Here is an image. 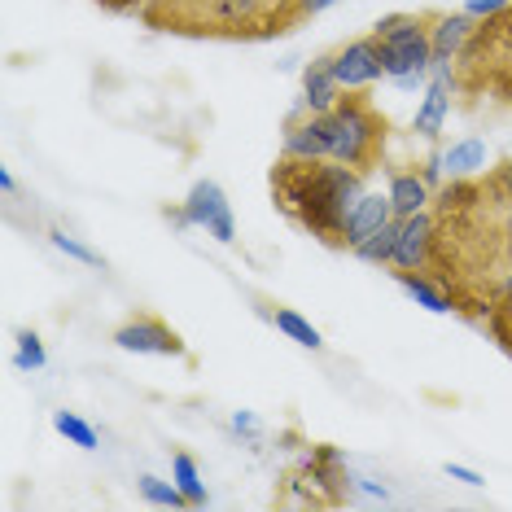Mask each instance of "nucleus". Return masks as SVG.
Segmentation results:
<instances>
[{
  "instance_id": "nucleus-1",
  "label": "nucleus",
  "mask_w": 512,
  "mask_h": 512,
  "mask_svg": "<svg viewBox=\"0 0 512 512\" xmlns=\"http://www.w3.org/2000/svg\"><path fill=\"white\" fill-rule=\"evenodd\" d=\"M364 171L346 167H324V158L302 162V158H281V167H272V197L276 206L298 219L311 237L342 246V224L355 211V202L364 197Z\"/></svg>"
},
{
  "instance_id": "nucleus-2",
  "label": "nucleus",
  "mask_w": 512,
  "mask_h": 512,
  "mask_svg": "<svg viewBox=\"0 0 512 512\" xmlns=\"http://www.w3.org/2000/svg\"><path fill=\"white\" fill-rule=\"evenodd\" d=\"M324 119H329V158L355 171H372L386 145V119L364 97H342Z\"/></svg>"
},
{
  "instance_id": "nucleus-3",
  "label": "nucleus",
  "mask_w": 512,
  "mask_h": 512,
  "mask_svg": "<svg viewBox=\"0 0 512 512\" xmlns=\"http://www.w3.org/2000/svg\"><path fill=\"white\" fill-rule=\"evenodd\" d=\"M429 22L434 14H386L372 27V40L381 44L386 79L399 75H429L434 71V44H429Z\"/></svg>"
},
{
  "instance_id": "nucleus-4",
  "label": "nucleus",
  "mask_w": 512,
  "mask_h": 512,
  "mask_svg": "<svg viewBox=\"0 0 512 512\" xmlns=\"http://www.w3.org/2000/svg\"><path fill=\"white\" fill-rule=\"evenodd\" d=\"M171 224L176 228H202L206 237L224 241V246H232V237H237V224H232V206L224 189H219L215 180H197L189 197H184V206L176 215H171Z\"/></svg>"
},
{
  "instance_id": "nucleus-5",
  "label": "nucleus",
  "mask_w": 512,
  "mask_h": 512,
  "mask_svg": "<svg viewBox=\"0 0 512 512\" xmlns=\"http://www.w3.org/2000/svg\"><path fill=\"white\" fill-rule=\"evenodd\" d=\"M434 241H438L434 215H429V211L407 215L399 224V241H394L390 267H394V272H425L429 259H434Z\"/></svg>"
},
{
  "instance_id": "nucleus-6",
  "label": "nucleus",
  "mask_w": 512,
  "mask_h": 512,
  "mask_svg": "<svg viewBox=\"0 0 512 512\" xmlns=\"http://www.w3.org/2000/svg\"><path fill=\"white\" fill-rule=\"evenodd\" d=\"M333 75L342 88H368L386 75V62H381V44L364 36V40H351L333 53Z\"/></svg>"
},
{
  "instance_id": "nucleus-7",
  "label": "nucleus",
  "mask_w": 512,
  "mask_h": 512,
  "mask_svg": "<svg viewBox=\"0 0 512 512\" xmlns=\"http://www.w3.org/2000/svg\"><path fill=\"white\" fill-rule=\"evenodd\" d=\"M451 88H456L451 62H434V71H429V84H425V92H421V106H416V119H412V132H421L425 141H438L442 123H447Z\"/></svg>"
},
{
  "instance_id": "nucleus-8",
  "label": "nucleus",
  "mask_w": 512,
  "mask_h": 512,
  "mask_svg": "<svg viewBox=\"0 0 512 512\" xmlns=\"http://www.w3.org/2000/svg\"><path fill=\"white\" fill-rule=\"evenodd\" d=\"M114 346H119V351H132V355H184L180 333L167 329V324L154 320V316L119 324V329H114Z\"/></svg>"
},
{
  "instance_id": "nucleus-9",
  "label": "nucleus",
  "mask_w": 512,
  "mask_h": 512,
  "mask_svg": "<svg viewBox=\"0 0 512 512\" xmlns=\"http://www.w3.org/2000/svg\"><path fill=\"white\" fill-rule=\"evenodd\" d=\"M394 219V206H390V193L381 197V193H364L355 202V211L346 215V224H342V246L346 250H355V246H364V241L372 237V232H381Z\"/></svg>"
},
{
  "instance_id": "nucleus-10",
  "label": "nucleus",
  "mask_w": 512,
  "mask_h": 512,
  "mask_svg": "<svg viewBox=\"0 0 512 512\" xmlns=\"http://www.w3.org/2000/svg\"><path fill=\"white\" fill-rule=\"evenodd\" d=\"M285 158H302V162H316V158H329V119L324 114H311L307 119H289L285 127Z\"/></svg>"
},
{
  "instance_id": "nucleus-11",
  "label": "nucleus",
  "mask_w": 512,
  "mask_h": 512,
  "mask_svg": "<svg viewBox=\"0 0 512 512\" xmlns=\"http://www.w3.org/2000/svg\"><path fill=\"white\" fill-rule=\"evenodd\" d=\"M302 101H307L311 114H329L342 101V84L333 75V53L302 66Z\"/></svg>"
},
{
  "instance_id": "nucleus-12",
  "label": "nucleus",
  "mask_w": 512,
  "mask_h": 512,
  "mask_svg": "<svg viewBox=\"0 0 512 512\" xmlns=\"http://www.w3.org/2000/svg\"><path fill=\"white\" fill-rule=\"evenodd\" d=\"M477 31V18H469L460 9V14H434L429 22V44H434V62H451V57L464 53V44L473 40Z\"/></svg>"
},
{
  "instance_id": "nucleus-13",
  "label": "nucleus",
  "mask_w": 512,
  "mask_h": 512,
  "mask_svg": "<svg viewBox=\"0 0 512 512\" xmlns=\"http://www.w3.org/2000/svg\"><path fill=\"white\" fill-rule=\"evenodd\" d=\"M390 206H394V215L407 219V215H416V211H425L429 206V184L416 176V171H399V176H390Z\"/></svg>"
},
{
  "instance_id": "nucleus-14",
  "label": "nucleus",
  "mask_w": 512,
  "mask_h": 512,
  "mask_svg": "<svg viewBox=\"0 0 512 512\" xmlns=\"http://www.w3.org/2000/svg\"><path fill=\"white\" fill-rule=\"evenodd\" d=\"M394 276H399L403 294H407V298H416L425 311H434V316H447V311H456V298H451L447 289H438L425 272H394Z\"/></svg>"
},
{
  "instance_id": "nucleus-15",
  "label": "nucleus",
  "mask_w": 512,
  "mask_h": 512,
  "mask_svg": "<svg viewBox=\"0 0 512 512\" xmlns=\"http://www.w3.org/2000/svg\"><path fill=\"white\" fill-rule=\"evenodd\" d=\"M442 167H447L451 180H464V176H477V171L486 167V141H477V136H464L451 149H442Z\"/></svg>"
},
{
  "instance_id": "nucleus-16",
  "label": "nucleus",
  "mask_w": 512,
  "mask_h": 512,
  "mask_svg": "<svg viewBox=\"0 0 512 512\" xmlns=\"http://www.w3.org/2000/svg\"><path fill=\"white\" fill-rule=\"evenodd\" d=\"M263 0H206V18L215 27H250L259 18Z\"/></svg>"
},
{
  "instance_id": "nucleus-17",
  "label": "nucleus",
  "mask_w": 512,
  "mask_h": 512,
  "mask_svg": "<svg viewBox=\"0 0 512 512\" xmlns=\"http://www.w3.org/2000/svg\"><path fill=\"white\" fill-rule=\"evenodd\" d=\"M53 429H57V434H62L66 442H75L79 451H97V447H101V434H97V429H92L79 412H66V407H62V412H53Z\"/></svg>"
},
{
  "instance_id": "nucleus-18",
  "label": "nucleus",
  "mask_w": 512,
  "mask_h": 512,
  "mask_svg": "<svg viewBox=\"0 0 512 512\" xmlns=\"http://www.w3.org/2000/svg\"><path fill=\"white\" fill-rule=\"evenodd\" d=\"M272 324H276V329H281V333L289 337V342L307 346V351H320V346H324V337H320V329H316V324H311V320H302L298 311H289V307H281V311H276V316H272Z\"/></svg>"
},
{
  "instance_id": "nucleus-19",
  "label": "nucleus",
  "mask_w": 512,
  "mask_h": 512,
  "mask_svg": "<svg viewBox=\"0 0 512 512\" xmlns=\"http://www.w3.org/2000/svg\"><path fill=\"white\" fill-rule=\"evenodd\" d=\"M399 224H403V219L394 215L381 232H372L364 246H355V259H364V263H390L394 259V241H399Z\"/></svg>"
},
{
  "instance_id": "nucleus-20",
  "label": "nucleus",
  "mask_w": 512,
  "mask_h": 512,
  "mask_svg": "<svg viewBox=\"0 0 512 512\" xmlns=\"http://www.w3.org/2000/svg\"><path fill=\"white\" fill-rule=\"evenodd\" d=\"M171 477H176V486L184 495H189V504L193 508H206V486H202V473H197V460L193 456H180L171 460Z\"/></svg>"
},
{
  "instance_id": "nucleus-21",
  "label": "nucleus",
  "mask_w": 512,
  "mask_h": 512,
  "mask_svg": "<svg viewBox=\"0 0 512 512\" xmlns=\"http://www.w3.org/2000/svg\"><path fill=\"white\" fill-rule=\"evenodd\" d=\"M141 495H145V504H154V508H193L189 495H184L176 482H162L154 473L141 477Z\"/></svg>"
},
{
  "instance_id": "nucleus-22",
  "label": "nucleus",
  "mask_w": 512,
  "mask_h": 512,
  "mask_svg": "<svg viewBox=\"0 0 512 512\" xmlns=\"http://www.w3.org/2000/svg\"><path fill=\"white\" fill-rule=\"evenodd\" d=\"M44 364H49V355H44L40 333L22 329V333H18V351H14V368H18V372H40Z\"/></svg>"
},
{
  "instance_id": "nucleus-23",
  "label": "nucleus",
  "mask_w": 512,
  "mask_h": 512,
  "mask_svg": "<svg viewBox=\"0 0 512 512\" xmlns=\"http://www.w3.org/2000/svg\"><path fill=\"white\" fill-rule=\"evenodd\" d=\"M49 241H53V250H62V254H66V259H75V263H88V267H101V254H97V250H88L84 241H75L71 232L53 228V232H49Z\"/></svg>"
},
{
  "instance_id": "nucleus-24",
  "label": "nucleus",
  "mask_w": 512,
  "mask_h": 512,
  "mask_svg": "<svg viewBox=\"0 0 512 512\" xmlns=\"http://www.w3.org/2000/svg\"><path fill=\"white\" fill-rule=\"evenodd\" d=\"M508 5H512V0H469V5H464V14H469V18H495V14H504Z\"/></svg>"
},
{
  "instance_id": "nucleus-25",
  "label": "nucleus",
  "mask_w": 512,
  "mask_h": 512,
  "mask_svg": "<svg viewBox=\"0 0 512 512\" xmlns=\"http://www.w3.org/2000/svg\"><path fill=\"white\" fill-rule=\"evenodd\" d=\"M491 193L499 197V202H508V206H512V162H504V167L495 171V180H491Z\"/></svg>"
},
{
  "instance_id": "nucleus-26",
  "label": "nucleus",
  "mask_w": 512,
  "mask_h": 512,
  "mask_svg": "<svg viewBox=\"0 0 512 512\" xmlns=\"http://www.w3.org/2000/svg\"><path fill=\"white\" fill-rule=\"evenodd\" d=\"M232 429L246 434V438H263V425H259V416L254 412H232Z\"/></svg>"
},
{
  "instance_id": "nucleus-27",
  "label": "nucleus",
  "mask_w": 512,
  "mask_h": 512,
  "mask_svg": "<svg viewBox=\"0 0 512 512\" xmlns=\"http://www.w3.org/2000/svg\"><path fill=\"white\" fill-rule=\"evenodd\" d=\"M442 176H447V167H442V154H429V158H425V167H421V180L429 184V189H438Z\"/></svg>"
},
{
  "instance_id": "nucleus-28",
  "label": "nucleus",
  "mask_w": 512,
  "mask_h": 512,
  "mask_svg": "<svg viewBox=\"0 0 512 512\" xmlns=\"http://www.w3.org/2000/svg\"><path fill=\"white\" fill-rule=\"evenodd\" d=\"M451 477V482H464V486H482V473H473V469H464V464H447V469H442Z\"/></svg>"
},
{
  "instance_id": "nucleus-29",
  "label": "nucleus",
  "mask_w": 512,
  "mask_h": 512,
  "mask_svg": "<svg viewBox=\"0 0 512 512\" xmlns=\"http://www.w3.org/2000/svg\"><path fill=\"white\" fill-rule=\"evenodd\" d=\"M394 88H403V92H425V75L416 71V75H399V79H390Z\"/></svg>"
},
{
  "instance_id": "nucleus-30",
  "label": "nucleus",
  "mask_w": 512,
  "mask_h": 512,
  "mask_svg": "<svg viewBox=\"0 0 512 512\" xmlns=\"http://www.w3.org/2000/svg\"><path fill=\"white\" fill-rule=\"evenodd\" d=\"M329 5H337V0H298V18H311V14H324Z\"/></svg>"
},
{
  "instance_id": "nucleus-31",
  "label": "nucleus",
  "mask_w": 512,
  "mask_h": 512,
  "mask_svg": "<svg viewBox=\"0 0 512 512\" xmlns=\"http://www.w3.org/2000/svg\"><path fill=\"white\" fill-rule=\"evenodd\" d=\"M355 486H359V491H364L368 499H386V486H377V482H368V477H359V482H355Z\"/></svg>"
},
{
  "instance_id": "nucleus-32",
  "label": "nucleus",
  "mask_w": 512,
  "mask_h": 512,
  "mask_svg": "<svg viewBox=\"0 0 512 512\" xmlns=\"http://www.w3.org/2000/svg\"><path fill=\"white\" fill-rule=\"evenodd\" d=\"M18 184H14V176H9V171H0V193H14Z\"/></svg>"
}]
</instances>
